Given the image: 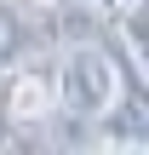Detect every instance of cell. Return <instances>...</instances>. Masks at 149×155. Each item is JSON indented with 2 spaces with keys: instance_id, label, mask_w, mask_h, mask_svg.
<instances>
[{
  "instance_id": "5",
  "label": "cell",
  "mask_w": 149,
  "mask_h": 155,
  "mask_svg": "<svg viewBox=\"0 0 149 155\" xmlns=\"http://www.w3.org/2000/svg\"><path fill=\"white\" fill-rule=\"evenodd\" d=\"M115 29H121V46H126L132 69L149 81V0H126L115 12Z\"/></svg>"
},
{
  "instance_id": "7",
  "label": "cell",
  "mask_w": 149,
  "mask_h": 155,
  "mask_svg": "<svg viewBox=\"0 0 149 155\" xmlns=\"http://www.w3.org/2000/svg\"><path fill=\"white\" fill-rule=\"evenodd\" d=\"M115 155H149V150H115Z\"/></svg>"
},
{
  "instance_id": "1",
  "label": "cell",
  "mask_w": 149,
  "mask_h": 155,
  "mask_svg": "<svg viewBox=\"0 0 149 155\" xmlns=\"http://www.w3.org/2000/svg\"><path fill=\"white\" fill-rule=\"evenodd\" d=\"M52 63H57V104L80 121H103L109 104L121 98L126 58L115 46H98V40H69Z\"/></svg>"
},
{
  "instance_id": "2",
  "label": "cell",
  "mask_w": 149,
  "mask_h": 155,
  "mask_svg": "<svg viewBox=\"0 0 149 155\" xmlns=\"http://www.w3.org/2000/svg\"><path fill=\"white\" fill-rule=\"evenodd\" d=\"M57 63H17L11 75H0V127L6 132H29V127H46L57 115Z\"/></svg>"
},
{
  "instance_id": "6",
  "label": "cell",
  "mask_w": 149,
  "mask_h": 155,
  "mask_svg": "<svg viewBox=\"0 0 149 155\" xmlns=\"http://www.w3.org/2000/svg\"><path fill=\"white\" fill-rule=\"evenodd\" d=\"M80 6H92V12H109V17H115V12H121L126 0H80Z\"/></svg>"
},
{
  "instance_id": "3",
  "label": "cell",
  "mask_w": 149,
  "mask_h": 155,
  "mask_svg": "<svg viewBox=\"0 0 149 155\" xmlns=\"http://www.w3.org/2000/svg\"><path fill=\"white\" fill-rule=\"evenodd\" d=\"M98 127H103V138H109L115 150H149V81L138 69H126L121 98L109 104V115H103Z\"/></svg>"
},
{
  "instance_id": "4",
  "label": "cell",
  "mask_w": 149,
  "mask_h": 155,
  "mask_svg": "<svg viewBox=\"0 0 149 155\" xmlns=\"http://www.w3.org/2000/svg\"><path fill=\"white\" fill-rule=\"evenodd\" d=\"M46 46V35H40V23L23 12V6H11V0H0V75H11L17 63H29L34 52Z\"/></svg>"
}]
</instances>
